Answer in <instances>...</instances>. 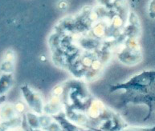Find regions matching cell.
<instances>
[{"mask_svg":"<svg viewBox=\"0 0 155 131\" xmlns=\"http://www.w3.org/2000/svg\"><path fill=\"white\" fill-rule=\"evenodd\" d=\"M4 98H5V97H4V96L0 97V102H1V101H3V100H4Z\"/></svg>","mask_w":155,"mask_h":131,"instance_id":"3","label":"cell"},{"mask_svg":"<svg viewBox=\"0 0 155 131\" xmlns=\"http://www.w3.org/2000/svg\"><path fill=\"white\" fill-rule=\"evenodd\" d=\"M12 83V76L10 74H4L0 78V94H3L9 89Z\"/></svg>","mask_w":155,"mask_h":131,"instance_id":"1","label":"cell"},{"mask_svg":"<svg viewBox=\"0 0 155 131\" xmlns=\"http://www.w3.org/2000/svg\"><path fill=\"white\" fill-rule=\"evenodd\" d=\"M150 11L151 14L155 15V0H152L150 2Z\"/></svg>","mask_w":155,"mask_h":131,"instance_id":"2","label":"cell"}]
</instances>
